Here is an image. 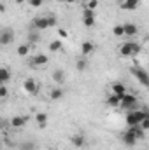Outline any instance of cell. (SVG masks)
Wrapping results in <instances>:
<instances>
[{
    "label": "cell",
    "instance_id": "6",
    "mask_svg": "<svg viewBox=\"0 0 149 150\" xmlns=\"http://www.w3.org/2000/svg\"><path fill=\"white\" fill-rule=\"evenodd\" d=\"M12 42H14V32L11 28L0 30V45H9Z\"/></svg>",
    "mask_w": 149,
    "mask_h": 150
},
{
    "label": "cell",
    "instance_id": "28",
    "mask_svg": "<svg viewBox=\"0 0 149 150\" xmlns=\"http://www.w3.org/2000/svg\"><path fill=\"white\" fill-rule=\"evenodd\" d=\"M112 35L114 37H125V32H123V25H116L112 28Z\"/></svg>",
    "mask_w": 149,
    "mask_h": 150
},
{
    "label": "cell",
    "instance_id": "27",
    "mask_svg": "<svg viewBox=\"0 0 149 150\" xmlns=\"http://www.w3.org/2000/svg\"><path fill=\"white\" fill-rule=\"evenodd\" d=\"M19 149L21 150H35L37 145L34 142H23V143H19Z\"/></svg>",
    "mask_w": 149,
    "mask_h": 150
},
{
    "label": "cell",
    "instance_id": "8",
    "mask_svg": "<svg viewBox=\"0 0 149 150\" xmlns=\"http://www.w3.org/2000/svg\"><path fill=\"white\" fill-rule=\"evenodd\" d=\"M121 142L125 143V145H128V147H133V145H137V138H135V134L130 131V129H126L123 134H121Z\"/></svg>",
    "mask_w": 149,
    "mask_h": 150
},
{
    "label": "cell",
    "instance_id": "30",
    "mask_svg": "<svg viewBox=\"0 0 149 150\" xmlns=\"http://www.w3.org/2000/svg\"><path fill=\"white\" fill-rule=\"evenodd\" d=\"M9 96V89H7V86L5 84H0V98L4 100V98H7Z\"/></svg>",
    "mask_w": 149,
    "mask_h": 150
},
{
    "label": "cell",
    "instance_id": "22",
    "mask_svg": "<svg viewBox=\"0 0 149 150\" xmlns=\"http://www.w3.org/2000/svg\"><path fill=\"white\" fill-rule=\"evenodd\" d=\"M119 101H121V98H119V96H116V94H109V96H107V100H105L107 107H112V108L119 107Z\"/></svg>",
    "mask_w": 149,
    "mask_h": 150
},
{
    "label": "cell",
    "instance_id": "25",
    "mask_svg": "<svg viewBox=\"0 0 149 150\" xmlns=\"http://www.w3.org/2000/svg\"><path fill=\"white\" fill-rule=\"evenodd\" d=\"M39 40H40V35L37 30L28 33V45H35V44H39Z\"/></svg>",
    "mask_w": 149,
    "mask_h": 150
},
{
    "label": "cell",
    "instance_id": "38",
    "mask_svg": "<svg viewBox=\"0 0 149 150\" xmlns=\"http://www.w3.org/2000/svg\"><path fill=\"white\" fill-rule=\"evenodd\" d=\"M2 126H4V120H2V119H0V129H2Z\"/></svg>",
    "mask_w": 149,
    "mask_h": 150
},
{
    "label": "cell",
    "instance_id": "40",
    "mask_svg": "<svg viewBox=\"0 0 149 150\" xmlns=\"http://www.w3.org/2000/svg\"><path fill=\"white\" fill-rule=\"evenodd\" d=\"M42 2H47V0H42Z\"/></svg>",
    "mask_w": 149,
    "mask_h": 150
},
{
    "label": "cell",
    "instance_id": "3",
    "mask_svg": "<svg viewBox=\"0 0 149 150\" xmlns=\"http://www.w3.org/2000/svg\"><path fill=\"white\" fill-rule=\"evenodd\" d=\"M137 96H133V94H125V96H121V101H119V107L121 108H125V110H135L137 108Z\"/></svg>",
    "mask_w": 149,
    "mask_h": 150
},
{
    "label": "cell",
    "instance_id": "9",
    "mask_svg": "<svg viewBox=\"0 0 149 150\" xmlns=\"http://www.w3.org/2000/svg\"><path fill=\"white\" fill-rule=\"evenodd\" d=\"M23 89H25L28 94H37L39 93V84L34 79H27V80L23 82Z\"/></svg>",
    "mask_w": 149,
    "mask_h": 150
},
{
    "label": "cell",
    "instance_id": "23",
    "mask_svg": "<svg viewBox=\"0 0 149 150\" xmlns=\"http://www.w3.org/2000/svg\"><path fill=\"white\" fill-rule=\"evenodd\" d=\"M62 47H63L62 40H51V42H49V47H47V49H49L51 52H58V51H60Z\"/></svg>",
    "mask_w": 149,
    "mask_h": 150
},
{
    "label": "cell",
    "instance_id": "39",
    "mask_svg": "<svg viewBox=\"0 0 149 150\" xmlns=\"http://www.w3.org/2000/svg\"><path fill=\"white\" fill-rule=\"evenodd\" d=\"M79 2H84V0H79Z\"/></svg>",
    "mask_w": 149,
    "mask_h": 150
},
{
    "label": "cell",
    "instance_id": "4",
    "mask_svg": "<svg viewBox=\"0 0 149 150\" xmlns=\"http://www.w3.org/2000/svg\"><path fill=\"white\" fill-rule=\"evenodd\" d=\"M47 63H49V58H47L46 54H40V52L35 54V56L30 59V67H32V68H44Z\"/></svg>",
    "mask_w": 149,
    "mask_h": 150
},
{
    "label": "cell",
    "instance_id": "10",
    "mask_svg": "<svg viewBox=\"0 0 149 150\" xmlns=\"http://www.w3.org/2000/svg\"><path fill=\"white\" fill-rule=\"evenodd\" d=\"M95 19H97V16H95V11L82 9V23H84L86 26H93V25H95Z\"/></svg>",
    "mask_w": 149,
    "mask_h": 150
},
{
    "label": "cell",
    "instance_id": "29",
    "mask_svg": "<svg viewBox=\"0 0 149 150\" xmlns=\"http://www.w3.org/2000/svg\"><path fill=\"white\" fill-rule=\"evenodd\" d=\"M86 67H88V61H86L84 58L77 59V63H75V68H77L79 72H84V70H86Z\"/></svg>",
    "mask_w": 149,
    "mask_h": 150
},
{
    "label": "cell",
    "instance_id": "35",
    "mask_svg": "<svg viewBox=\"0 0 149 150\" xmlns=\"http://www.w3.org/2000/svg\"><path fill=\"white\" fill-rule=\"evenodd\" d=\"M0 12H5V4L4 2H0Z\"/></svg>",
    "mask_w": 149,
    "mask_h": 150
},
{
    "label": "cell",
    "instance_id": "2",
    "mask_svg": "<svg viewBox=\"0 0 149 150\" xmlns=\"http://www.w3.org/2000/svg\"><path fill=\"white\" fill-rule=\"evenodd\" d=\"M144 117H149V113L146 112V110H139V108H135V110H130V112L126 113L125 120H126L128 126H135V124H140V120H142Z\"/></svg>",
    "mask_w": 149,
    "mask_h": 150
},
{
    "label": "cell",
    "instance_id": "34",
    "mask_svg": "<svg viewBox=\"0 0 149 150\" xmlns=\"http://www.w3.org/2000/svg\"><path fill=\"white\" fill-rule=\"evenodd\" d=\"M28 4L32 7H39V5H42V0H28Z\"/></svg>",
    "mask_w": 149,
    "mask_h": 150
},
{
    "label": "cell",
    "instance_id": "17",
    "mask_svg": "<svg viewBox=\"0 0 149 150\" xmlns=\"http://www.w3.org/2000/svg\"><path fill=\"white\" fill-rule=\"evenodd\" d=\"M47 119H49V115L46 112H37L35 113V122L39 124V127H46L47 126Z\"/></svg>",
    "mask_w": 149,
    "mask_h": 150
},
{
    "label": "cell",
    "instance_id": "18",
    "mask_svg": "<svg viewBox=\"0 0 149 150\" xmlns=\"http://www.w3.org/2000/svg\"><path fill=\"white\" fill-rule=\"evenodd\" d=\"M139 5H140V0H125L121 4V9H125V11H135Z\"/></svg>",
    "mask_w": 149,
    "mask_h": 150
},
{
    "label": "cell",
    "instance_id": "7",
    "mask_svg": "<svg viewBox=\"0 0 149 150\" xmlns=\"http://www.w3.org/2000/svg\"><path fill=\"white\" fill-rule=\"evenodd\" d=\"M27 122H28V115H14V117L11 119V127H12V129H19V127H23Z\"/></svg>",
    "mask_w": 149,
    "mask_h": 150
},
{
    "label": "cell",
    "instance_id": "11",
    "mask_svg": "<svg viewBox=\"0 0 149 150\" xmlns=\"http://www.w3.org/2000/svg\"><path fill=\"white\" fill-rule=\"evenodd\" d=\"M34 28H35L37 32H44V30L49 28V26H47V19H46V16H40V18H35V19H34Z\"/></svg>",
    "mask_w": 149,
    "mask_h": 150
},
{
    "label": "cell",
    "instance_id": "1",
    "mask_svg": "<svg viewBox=\"0 0 149 150\" xmlns=\"http://www.w3.org/2000/svg\"><path fill=\"white\" fill-rule=\"evenodd\" d=\"M139 52H140V44H139V42L130 40V42H123V44L119 45V54H121L123 58H128V56H137Z\"/></svg>",
    "mask_w": 149,
    "mask_h": 150
},
{
    "label": "cell",
    "instance_id": "15",
    "mask_svg": "<svg viewBox=\"0 0 149 150\" xmlns=\"http://www.w3.org/2000/svg\"><path fill=\"white\" fill-rule=\"evenodd\" d=\"M93 51H95V44H93V42L86 40V42L81 44V52H82V56H90Z\"/></svg>",
    "mask_w": 149,
    "mask_h": 150
},
{
    "label": "cell",
    "instance_id": "5",
    "mask_svg": "<svg viewBox=\"0 0 149 150\" xmlns=\"http://www.w3.org/2000/svg\"><path fill=\"white\" fill-rule=\"evenodd\" d=\"M132 74L135 75V79L142 84V86H148L149 84V77H148V72L140 67H132Z\"/></svg>",
    "mask_w": 149,
    "mask_h": 150
},
{
    "label": "cell",
    "instance_id": "16",
    "mask_svg": "<svg viewBox=\"0 0 149 150\" xmlns=\"http://www.w3.org/2000/svg\"><path fill=\"white\" fill-rule=\"evenodd\" d=\"M63 94H65V89H62V86H58V87L51 89L49 98H51L53 101H58V100H62V98H63Z\"/></svg>",
    "mask_w": 149,
    "mask_h": 150
},
{
    "label": "cell",
    "instance_id": "26",
    "mask_svg": "<svg viewBox=\"0 0 149 150\" xmlns=\"http://www.w3.org/2000/svg\"><path fill=\"white\" fill-rule=\"evenodd\" d=\"M28 52H30V45L28 44H25V45H19L18 47V56H28Z\"/></svg>",
    "mask_w": 149,
    "mask_h": 150
},
{
    "label": "cell",
    "instance_id": "36",
    "mask_svg": "<svg viewBox=\"0 0 149 150\" xmlns=\"http://www.w3.org/2000/svg\"><path fill=\"white\" fill-rule=\"evenodd\" d=\"M14 2H16V4H25L27 0H14Z\"/></svg>",
    "mask_w": 149,
    "mask_h": 150
},
{
    "label": "cell",
    "instance_id": "13",
    "mask_svg": "<svg viewBox=\"0 0 149 150\" xmlns=\"http://www.w3.org/2000/svg\"><path fill=\"white\" fill-rule=\"evenodd\" d=\"M70 142H72V145H74L75 149H82V147H86V138H84V134H81V133L74 134V136L70 138Z\"/></svg>",
    "mask_w": 149,
    "mask_h": 150
},
{
    "label": "cell",
    "instance_id": "12",
    "mask_svg": "<svg viewBox=\"0 0 149 150\" xmlns=\"http://www.w3.org/2000/svg\"><path fill=\"white\" fill-rule=\"evenodd\" d=\"M123 32H125L126 37H135L139 33V26L133 25V23H126V25H123Z\"/></svg>",
    "mask_w": 149,
    "mask_h": 150
},
{
    "label": "cell",
    "instance_id": "21",
    "mask_svg": "<svg viewBox=\"0 0 149 150\" xmlns=\"http://www.w3.org/2000/svg\"><path fill=\"white\" fill-rule=\"evenodd\" d=\"M53 80H54L58 86H62V84L65 82V72H63V70H60V68H58V70H54V72H53Z\"/></svg>",
    "mask_w": 149,
    "mask_h": 150
},
{
    "label": "cell",
    "instance_id": "24",
    "mask_svg": "<svg viewBox=\"0 0 149 150\" xmlns=\"http://www.w3.org/2000/svg\"><path fill=\"white\" fill-rule=\"evenodd\" d=\"M97 7H98V0H84V2H82V9L95 11Z\"/></svg>",
    "mask_w": 149,
    "mask_h": 150
},
{
    "label": "cell",
    "instance_id": "20",
    "mask_svg": "<svg viewBox=\"0 0 149 150\" xmlns=\"http://www.w3.org/2000/svg\"><path fill=\"white\" fill-rule=\"evenodd\" d=\"M9 80H11V70L0 67V84H9Z\"/></svg>",
    "mask_w": 149,
    "mask_h": 150
},
{
    "label": "cell",
    "instance_id": "37",
    "mask_svg": "<svg viewBox=\"0 0 149 150\" xmlns=\"http://www.w3.org/2000/svg\"><path fill=\"white\" fill-rule=\"evenodd\" d=\"M67 4H74V2H77V0H65Z\"/></svg>",
    "mask_w": 149,
    "mask_h": 150
},
{
    "label": "cell",
    "instance_id": "32",
    "mask_svg": "<svg viewBox=\"0 0 149 150\" xmlns=\"http://www.w3.org/2000/svg\"><path fill=\"white\" fill-rule=\"evenodd\" d=\"M139 126H140L144 131H148V129H149V117H144V119L140 120V124H139Z\"/></svg>",
    "mask_w": 149,
    "mask_h": 150
},
{
    "label": "cell",
    "instance_id": "14",
    "mask_svg": "<svg viewBox=\"0 0 149 150\" xmlns=\"http://www.w3.org/2000/svg\"><path fill=\"white\" fill-rule=\"evenodd\" d=\"M111 91H112V94H116V96H125L126 94V86L125 84H121V82H116V84H112V87H111Z\"/></svg>",
    "mask_w": 149,
    "mask_h": 150
},
{
    "label": "cell",
    "instance_id": "19",
    "mask_svg": "<svg viewBox=\"0 0 149 150\" xmlns=\"http://www.w3.org/2000/svg\"><path fill=\"white\" fill-rule=\"evenodd\" d=\"M128 129H130V131L135 134V138H137V140H142V138L146 136V131H144V129H142L139 124H135V126H130Z\"/></svg>",
    "mask_w": 149,
    "mask_h": 150
},
{
    "label": "cell",
    "instance_id": "31",
    "mask_svg": "<svg viewBox=\"0 0 149 150\" xmlns=\"http://www.w3.org/2000/svg\"><path fill=\"white\" fill-rule=\"evenodd\" d=\"M46 19H47V26L51 28V26H56V23H58V19L54 18V16H46Z\"/></svg>",
    "mask_w": 149,
    "mask_h": 150
},
{
    "label": "cell",
    "instance_id": "33",
    "mask_svg": "<svg viewBox=\"0 0 149 150\" xmlns=\"http://www.w3.org/2000/svg\"><path fill=\"white\" fill-rule=\"evenodd\" d=\"M58 35H60V38H67L69 37V32H67L65 28H60V30H58Z\"/></svg>",
    "mask_w": 149,
    "mask_h": 150
}]
</instances>
